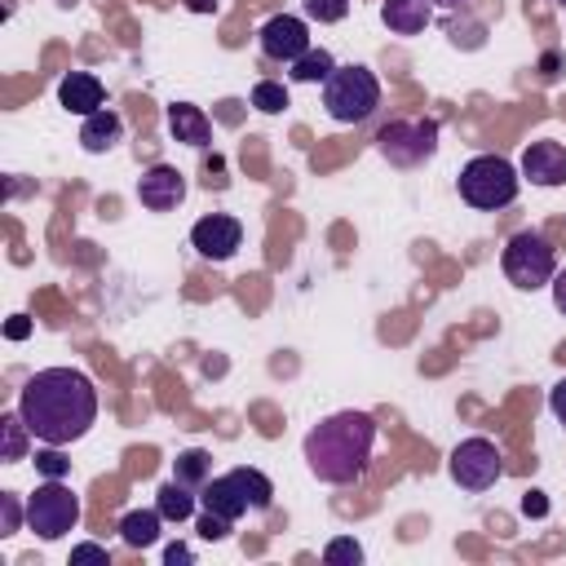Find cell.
<instances>
[{"mask_svg": "<svg viewBox=\"0 0 566 566\" xmlns=\"http://www.w3.org/2000/svg\"><path fill=\"white\" fill-rule=\"evenodd\" d=\"M239 243H243V226L234 217H226V212H208L190 230V248L203 261H230L239 252Z\"/></svg>", "mask_w": 566, "mask_h": 566, "instance_id": "10", "label": "cell"}, {"mask_svg": "<svg viewBox=\"0 0 566 566\" xmlns=\"http://www.w3.org/2000/svg\"><path fill=\"white\" fill-rule=\"evenodd\" d=\"M186 9H190V13H217L221 0H186Z\"/></svg>", "mask_w": 566, "mask_h": 566, "instance_id": "35", "label": "cell"}, {"mask_svg": "<svg viewBox=\"0 0 566 566\" xmlns=\"http://www.w3.org/2000/svg\"><path fill=\"white\" fill-rule=\"evenodd\" d=\"M119 137H124V119L115 111H106V106L93 111V115H84V124H80V146L88 155H106Z\"/></svg>", "mask_w": 566, "mask_h": 566, "instance_id": "17", "label": "cell"}, {"mask_svg": "<svg viewBox=\"0 0 566 566\" xmlns=\"http://www.w3.org/2000/svg\"><path fill=\"white\" fill-rule=\"evenodd\" d=\"M199 495H203V509H212V513H221V517H230V522H239V517L252 509V500H248L243 482L234 478V469L221 473V478H208Z\"/></svg>", "mask_w": 566, "mask_h": 566, "instance_id": "13", "label": "cell"}, {"mask_svg": "<svg viewBox=\"0 0 566 566\" xmlns=\"http://www.w3.org/2000/svg\"><path fill=\"white\" fill-rule=\"evenodd\" d=\"M544 509H548V504H544V495H539V491H526L522 513H526V517H544Z\"/></svg>", "mask_w": 566, "mask_h": 566, "instance_id": "33", "label": "cell"}, {"mask_svg": "<svg viewBox=\"0 0 566 566\" xmlns=\"http://www.w3.org/2000/svg\"><path fill=\"white\" fill-rule=\"evenodd\" d=\"M164 562H168V566H177V562H181V566H190V562H195V553H190L186 544H168V553H164Z\"/></svg>", "mask_w": 566, "mask_h": 566, "instance_id": "34", "label": "cell"}, {"mask_svg": "<svg viewBox=\"0 0 566 566\" xmlns=\"http://www.w3.org/2000/svg\"><path fill=\"white\" fill-rule=\"evenodd\" d=\"M429 4H442V9H455V4H464V0H429Z\"/></svg>", "mask_w": 566, "mask_h": 566, "instance_id": "36", "label": "cell"}, {"mask_svg": "<svg viewBox=\"0 0 566 566\" xmlns=\"http://www.w3.org/2000/svg\"><path fill=\"white\" fill-rule=\"evenodd\" d=\"M80 562H97V566H111V553H106L102 544H75V548H71V566H80Z\"/></svg>", "mask_w": 566, "mask_h": 566, "instance_id": "29", "label": "cell"}, {"mask_svg": "<svg viewBox=\"0 0 566 566\" xmlns=\"http://www.w3.org/2000/svg\"><path fill=\"white\" fill-rule=\"evenodd\" d=\"M155 509L164 513V522H186L190 513H195V486H186V482H164L159 486V495H155Z\"/></svg>", "mask_w": 566, "mask_h": 566, "instance_id": "20", "label": "cell"}, {"mask_svg": "<svg viewBox=\"0 0 566 566\" xmlns=\"http://www.w3.org/2000/svg\"><path fill=\"white\" fill-rule=\"evenodd\" d=\"M35 469H40L44 478H66L71 460L62 455V447H49V451H40V455H35Z\"/></svg>", "mask_w": 566, "mask_h": 566, "instance_id": "26", "label": "cell"}, {"mask_svg": "<svg viewBox=\"0 0 566 566\" xmlns=\"http://www.w3.org/2000/svg\"><path fill=\"white\" fill-rule=\"evenodd\" d=\"M252 106L265 111V115H279V111L287 106V88H283L279 80H256V84H252Z\"/></svg>", "mask_w": 566, "mask_h": 566, "instance_id": "23", "label": "cell"}, {"mask_svg": "<svg viewBox=\"0 0 566 566\" xmlns=\"http://www.w3.org/2000/svg\"><path fill=\"white\" fill-rule=\"evenodd\" d=\"M376 150L394 168H416L438 150V119H394L376 133Z\"/></svg>", "mask_w": 566, "mask_h": 566, "instance_id": "7", "label": "cell"}, {"mask_svg": "<svg viewBox=\"0 0 566 566\" xmlns=\"http://www.w3.org/2000/svg\"><path fill=\"white\" fill-rule=\"evenodd\" d=\"M562 4H566V0H562Z\"/></svg>", "mask_w": 566, "mask_h": 566, "instance_id": "37", "label": "cell"}, {"mask_svg": "<svg viewBox=\"0 0 566 566\" xmlns=\"http://www.w3.org/2000/svg\"><path fill=\"white\" fill-rule=\"evenodd\" d=\"M522 177L531 186H566V146L562 142H531L522 150Z\"/></svg>", "mask_w": 566, "mask_h": 566, "instance_id": "12", "label": "cell"}, {"mask_svg": "<svg viewBox=\"0 0 566 566\" xmlns=\"http://www.w3.org/2000/svg\"><path fill=\"white\" fill-rule=\"evenodd\" d=\"M159 522H164L159 509H133V513L119 517V539L128 548H150L159 539Z\"/></svg>", "mask_w": 566, "mask_h": 566, "instance_id": "18", "label": "cell"}, {"mask_svg": "<svg viewBox=\"0 0 566 566\" xmlns=\"http://www.w3.org/2000/svg\"><path fill=\"white\" fill-rule=\"evenodd\" d=\"M0 513H4V531L0 535H13L22 526V509H18V495L13 491H0Z\"/></svg>", "mask_w": 566, "mask_h": 566, "instance_id": "28", "label": "cell"}, {"mask_svg": "<svg viewBox=\"0 0 566 566\" xmlns=\"http://www.w3.org/2000/svg\"><path fill=\"white\" fill-rule=\"evenodd\" d=\"M102 80L97 75H88V71H71L62 84H57V102L71 111V115H93V111H102Z\"/></svg>", "mask_w": 566, "mask_h": 566, "instance_id": "14", "label": "cell"}, {"mask_svg": "<svg viewBox=\"0 0 566 566\" xmlns=\"http://www.w3.org/2000/svg\"><path fill=\"white\" fill-rule=\"evenodd\" d=\"M18 411L44 447H71L80 442L97 420V389L75 367H44L22 385Z\"/></svg>", "mask_w": 566, "mask_h": 566, "instance_id": "1", "label": "cell"}, {"mask_svg": "<svg viewBox=\"0 0 566 566\" xmlns=\"http://www.w3.org/2000/svg\"><path fill=\"white\" fill-rule=\"evenodd\" d=\"M336 71V57L327 53V49H305L292 66H287V75H292V84H327V75Z\"/></svg>", "mask_w": 566, "mask_h": 566, "instance_id": "19", "label": "cell"}, {"mask_svg": "<svg viewBox=\"0 0 566 566\" xmlns=\"http://www.w3.org/2000/svg\"><path fill=\"white\" fill-rule=\"evenodd\" d=\"M548 411H553V416L566 424V376H562V380L548 389Z\"/></svg>", "mask_w": 566, "mask_h": 566, "instance_id": "30", "label": "cell"}, {"mask_svg": "<svg viewBox=\"0 0 566 566\" xmlns=\"http://www.w3.org/2000/svg\"><path fill=\"white\" fill-rule=\"evenodd\" d=\"M349 13V0H305V18L314 22H340Z\"/></svg>", "mask_w": 566, "mask_h": 566, "instance_id": "25", "label": "cell"}, {"mask_svg": "<svg viewBox=\"0 0 566 566\" xmlns=\"http://www.w3.org/2000/svg\"><path fill=\"white\" fill-rule=\"evenodd\" d=\"M323 562H327V566H358V562H363V544L349 539V535H340V539H332V544L323 548Z\"/></svg>", "mask_w": 566, "mask_h": 566, "instance_id": "24", "label": "cell"}, {"mask_svg": "<svg viewBox=\"0 0 566 566\" xmlns=\"http://www.w3.org/2000/svg\"><path fill=\"white\" fill-rule=\"evenodd\" d=\"M500 265H504V279H509L513 287H522V292L548 287L553 274H557V256H553L548 239L535 234V230H517V234L504 243Z\"/></svg>", "mask_w": 566, "mask_h": 566, "instance_id": "5", "label": "cell"}, {"mask_svg": "<svg viewBox=\"0 0 566 566\" xmlns=\"http://www.w3.org/2000/svg\"><path fill=\"white\" fill-rule=\"evenodd\" d=\"M168 133L186 146H208L212 142V119L190 102H172L168 106Z\"/></svg>", "mask_w": 566, "mask_h": 566, "instance_id": "16", "label": "cell"}, {"mask_svg": "<svg viewBox=\"0 0 566 566\" xmlns=\"http://www.w3.org/2000/svg\"><path fill=\"white\" fill-rule=\"evenodd\" d=\"M447 469H451V482H455V486H464V491H486V486L500 482L504 455H500V447H495L491 438H464V442H455Z\"/></svg>", "mask_w": 566, "mask_h": 566, "instance_id": "8", "label": "cell"}, {"mask_svg": "<svg viewBox=\"0 0 566 566\" xmlns=\"http://www.w3.org/2000/svg\"><path fill=\"white\" fill-rule=\"evenodd\" d=\"M27 332H31V323H27V314H13V318L4 323V336H9V340H22Z\"/></svg>", "mask_w": 566, "mask_h": 566, "instance_id": "32", "label": "cell"}, {"mask_svg": "<svg viewBox=\"0 0 566 566\" xmlns=\"http://www.w3.org/2000/svg\"><path fill=\"white\" fill-rule=\"evenodd\" d=\"M323 106L336 124H363L380 106V80L367 66H336L323 84Z\"/></svg>", "mask_w": 566, "mask_h": 566, "instance_id": "4", "label": "cell"}, {"mask_svg": "<svg viewBox=\"0 0 566 566\" xmlns=\"http://www.w3.org/2000/svg\"><path fill=\"white\" fill-rule=\"evenodd\" d=\"M137 199L142 208L150 212H172L181 199H186V177L172 168V164H155L137 177Z\"/></svg>", "mask_w": 566, "mask_h": 566, "instance_id": "11", "label": "cell"}, {"mask_svg": "<svg viewBox=\"0 0 566 566\" xmlns=\"http://www.w3.org/2000/svg\"><path fill=\"white\" fill-rule=\"evenodd\" d=\"M517 186H522V172L504 159V155H473L464 168H460V199L478 212H500L517 199Z\"/></svg>", "mask_w": 566, "mask_h": 566, "instance_id": "3", "label": "cell"}, {"mask_svg": "<svg viewBox=\"0 0 566 566\" xmlns=\"http://www.w3.org/2000/svg\"><path fill=\"white\" fill-rule=\"evenodd\" d=\"M371 447H376V420L367 411H336L305 433L301 455L318 482L349 486L367 473Z\"/></svg>", "mask_w": 566, "mask_h": 566, "instance_id": "2", "label": "cell"}, {"mask_svg": "<svg viewBox=\"0 0 566 566\" xmlns=\"http://www.w3.org/2000/svg\"><path fill=\"white\" fill-rule=\"evenodd\" d=\"M256 40H261V53H265L270 62H287V66H292L305 49H314L305 18H292V13H274V18L256 31Z\"/></svg>", "mask_w": 566, "mask_h": 566, "instance_id": "9", "label": "cell"}, {"mask_svg": "<svg viewBox=\"0 0 566 566\" xmlns=\"http://www.w3.org/2000/svg\"><path fill=\"white\" fill-rule=\"evenodd\" d=\"M230 517H221V513H212V509H203V517H199V535L203 539H226L230 535Z\"/></svg>", "mask_w": 566, "mask_h": 566, "instance_id": "27", "label": "cell"}, {"mask_svg": "<svg viewBox=\"0 0 566 566\" xmlns=\"http://www.w3.org/2000/svg\"><path fill=\"white\" fill-rule=\"evenodd\" d=\"M177 482H186V486H195V491H203V482L212 478V455L208 451H181L177 455V473H172Z\"/></svg>", "mask_w": 566, "mask_h": 566, "instance_id": "22", "label": "cell"}, {"mask_svg": "<svg viewBox=\"0 0 566 566\" xmlns=\"http://www.w3.org/2000/svg\"><path fill=\"white\" fill-rule=\"evenodd\" d=\"M429 18H433L429 0H380V22L394 35H420L429 27Z\"/></svg>", "mask_w": 566, "mask_h": 566, "instance_id": "15", "label": "cell"}, {"mask_svg": "<svg viewBox=\"0 0 566 566\" xmlns=\"http://www.w3.org/2000/svg\"><path fill=\"white\" fill-rule=\"evenodd\" d=\"M548 287H553V305H557V314H566V270H557Z\"/></svg>", "mask_w": 566, "mask_h": 566, "instance_id": "31", "label": "cell"}, {"mask_svg": "<svg viewBox=\"0 0 566 566\" xmlns=\"http://www.w3.org/2000/svg\"><path fill=\"white\" fill-rule=\"evenodd\" d=\"M27 526L40 539H62L80 526V495L62 478H49L44 486H35V495H27Z\"/></svg>", "mask_w": 566, "mask_h": 566, "instance_id": "6", "label": "cell"}, {"mask_svg": "<svg viewBox=\"0 0 566 566\" xmlns=\"http://www.w3.org/2000/svg\"><path fill=\"white\" fill-rule=\"evenodd\" d=\"M27 438H31V429H27L22 411L0 416V460H4V464H13V460L27 455Z\"/></svg>", "mask_w": 566, "mask_h": 566, "instance_id": "21", "label": "cell"}]
</instances>
